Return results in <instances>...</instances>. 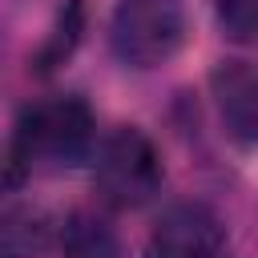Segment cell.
Returning <instances> with one entry per match:
<instances>
[{
	"label": "cell",
	"mask_w": 258,
	"mask_h": 258,
	"mask_svg": "<svg viewBox=\"0 0 258 258\" xmlns=\"http://www.w3.org/2000/svg\"><path fill=\"white\" fill-rule=\"evenodd\" d=\"M97 145V121L85 97H44L32 101L8 141V189H16L32 169H69L85 161Z\"/></svg>",
	"instance_id": "6da1fadb"
},
{
	"label": "cell",
	"mask_w": 258,
	"mask_h": 258,
	"mask_svg": "<svg viewBox=\"0 0 258 258\" xmlns=\"http://www.w3.org/2000/svg\"><path fill=\"white\" fill-rule=\"evenodd\" d=\"M210 97L230 141L258 145V64L230 56L210 73Z\"/></svg>",
	"instance_id": "5b68a950"
},
{
	"label": "cell",
	"mask_w": 258,
	"mask_h": 258,
	"mask_svg": "<svg viewBox=\"0 0 258 258\" xmlns=\"http://www.w3.org/2000/svg\"><path fill=\"white\" fill-rule=\"evenodd\" d=\"M214 20L226 40L258 44V0H214Z\"/></svg>",
	"instance_id": "9c48e42d"
},
{
	"label": "cell",
	"mask_w": 258,
	"mask_h": 258,
	"mask_svg": "<svg viewBox=\"0 0 258 258\" xmlns=\"http://www.w3.org/2000/svg\"><path fill=\"white\" fill-rule=\"evenodd\" d=\"M185 40L181 0H117L109 16V48L129 69H161Z\"/></svg>",
	"instance_id": "3957f363"
},
{
	"label": "cell",
	"mask_w": 258,
	"mask_h": 258,
	"mask_svg": "<svg viewBox=\"0 0 258 258\" xmlns=\"http://www.w3.org/2000/svg\"><path fill=\"white\" fill-rule=\"evenodd\" d=\"M226 246V226L206 202L169 206L145 238V258H218Z\"/></svg>",
	"instance_id": "277c9868"
},
{
	"label": "cell",
	"mask_w": 258,
	"mask_h": 258,
	"mask_svg": "<svg viewBox=\"0 0 258 258\" xmlns=\"http://www.w3.org/2000/svg\"><path fill=\"white\" fill-rule=\"evenodd\" d=\"M161 153L157 145L137 129V125H121L113 129L93 157V185L101 194L105 206L113 210H137L145 206L157 189H161Z\"/></svg>",
	"instance_id": "7a4b0ae2"
},
{
	"label": "cell",
	"mask_w": 258,
	"mask_h": 258,
	"mask_svg": "<svg viewBox=\"0 0 258 258\" xmlns=\"http://www.w3.org/2000/svg\"><path fill=\"white\" fill-rule=\"evenodd\" d=\"M56 246L64 258H125L117 226L97 210H73L56 226Z\"/></svg>",
	"instance_id": "8992f818"
},
{
	"label": "cell",
	"mask_w": 258,
	"mask_h": 258,
	"mask_svg": "<svg viewBox=\"0 0 258 258\" xmlns=\"http://www.w3.org/2000/svg\"><path fill=\"white\" fill-rule=\"evenodd\" d=\"M56 238L52 218L32 206V202H12L4 210L0 222V242H4V258H40L48 250V242Z\"/></svg>",
	"instance_id": "52a82bcc"
},
{
	"label": "cell",
	"mask_w": 258,
	"mask_h": 258,
	"mask_svg": "<svg viewBox=\"0 0 258 258\" xmlns=\"http://www.w3.org/2000/svg\"><path fill=\"white\" fill-rule=\"evenodd\" d=\"M81 36H85V0H64L56 20H52V28H48V36H44V44H40V52L32 56V73L36 77L56 73L77 52Z\"/></svg>",
	"instance_id": "ba28073f"
}]
</instances>
